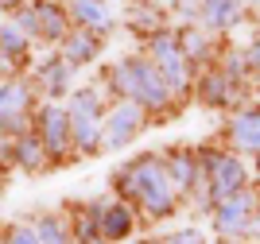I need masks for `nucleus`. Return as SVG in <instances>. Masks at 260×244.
<instances>
[{
    "label": "nucleus",
    "mask_w": 260,
    "mask_h": 244,
    "mask_svg": "<svg viewBox=\"0 0 260 244\" xmlns=\"http://www.w3.org/2000/svg\"><path fill=\"white\" fill-rule=\"evenodd\" d=\"M117 186H124L132 198H140V205L152 213V217H167L171 205H175L171 175H167L155 159H136L132 167H124L117 175Z\"/></svg>",
    "instance_id": "f257e3e1"
},
{
    "label": "nucleus",
    "mask_w": 260,
    "mask_h": 244,
    "mask_svg": "<svg viewBox=\"0 0 260 244\" xmlns=\"http://www.w3.org/2000/svg\"><path fill=\"white\" fill-rule=\"evenodd\" d=\"M113 85H117V93H124L128 101L152 105V109H163L167 97H171L167 82L159 78V70H155L148 58H124V62H117L113 66Z\"/></svg>",
    "instance_id": "f03ea898"
},
{
    "label": "nucleus",
    "mask_w": 260,
    "mask_h": 244,
    "mask_svg": "<svg viewBox=\"0 0 260 244\" xmlns=\"http://www.w3.org/2000/svg\"><path fill=\"white\" fill-rule=\"evenodd\" d=\"M70 113V140H74L78 151H93L101 140V105L93 89H74V105L66 109Z\"/></svg>",
    "instance_id": "7ed1b4c3"
},
{
    "label": "nucleus",
    "mask_w": 260,
    "mask_h": 244,
    "mask_svg": "<svg viewBox=\"0 0 260 244\" xmlns=\"http://www.w3.org/2000/svg\"><path fill=\"white\" fill-rule=\"evenodd\" d=\"M27 35H43L51 43H62L66 31H70V20H66V8H58L54 0H35L31 8L20 12V20H16Z\"/></svg>",
    "instance_id": "20e7f679"
},
{
    "label": "nucleus",
    "mask_w": 260,
    "mask_h": 244,
    "mask_svg": "<svg viewBox=\"0 0 260 244\" xmlns=\"http://www.w3.org/2000/svg\"><path fill=\"white\" fill-rule=\"evenodd\" d=\"M140 128H144V109L136 105V101H120V105L101 120V144H105V148H124Z\"/></svg>",
    "instance_id": "39448f33"
},
{
    "label": "nucleus",
    "mask_w": 260,
    "mask_h": 244,
    "mask_svg": "<svg viewBox=\"0 0 260 244\" xmlns=\"http://www.w3.org/2000/svg\"><path fill=\"white\" fill-rule=\"evenodd\" d=\"M186 54L171 35H155L152 39V66L159 70V78L167 82V89H183L186 85Z\"/></svg>",
    "instance_id": "423d86ee"
},
{
    "label": "nucleus",
    "mask_w": 260,
    "mask_h": 244,
    "mask_svg": "<svg viewBox=\"0 0 260 244\" xmlns=\"http://www.w3.org/2000/svg\"><path fill=\"white\" fill-rule=\"evenodd\" d=\"M39 140H43V148H47V155H66L70 151V113H66L62 105H43V113H39Z\"/></svg>",
    "instance_id": "0eeeda50"
},
{
    "label": "nucleus",
    "mask_w": 260,
    "mask_h": 244,
    "mask_svg": "<svg viewBox=\"0 0 260 244\" xmlns=\"http://www.w3.org/2000/svg\"><path fill=\"white\" fill-rule=\"evenodd\" d=\"M241 186H245V167L237 159H229V155H217L210 163V194H214V202H225Z\"/></svg>",
    "instance_id": "6e6552de"
},
{
    "label": "nucleus",
    "mask_w": 260,
    "mask_h": 244,
    "mask_svg": "<svg viewBox=\"0 0 260 244\" xmlns=\"http://www.w3.org/2000/svg\"><path fill=\"white\" fill-rule=\"evenodd\" d=\"M252 221V198L245 190L229 194L225 202H217V229L221 233H245Z\"/></svg>",
    "instance_id": "1a4fd4ad"
},
{
    "label": "nucleus",
    "mask_w": 260,
    "mask_h": 244,
    "mask_svg": "<svg viewBox=\"0 0 260 244\" xmlns=\"http://www.w3.org/2000/svg\"><path fill=\"white\" fill-rule=\"evenodd\" d=\"M98 229H101V240H124L132 233V210L124 202L98 205Z\"/></svg>",
    "instance_id": "9d476101"
},
{
    "label": "nucleus",
    "mask_w": 260,
    "mask_h": 244,
    "mask_svg": "<svg viewBox=\"0 0 260 244\" xmlns=\"http://www.w3.org/2000/svg\"><path fill=\"white\" fill-rule=\"evenodd\" d=\"M98 35L93 31H86V27H74V31H66V39H62V62L66 66H82V62H89L93 54H98Z\"/></svg>",
    "instance_id": "9b49d317"
},
{
    "label": "nucleus",
    "mask_w": 260,
    "mask_h": 244,
    "mask_svg": "<svg viewBox=\"0 0 260 244\" xmlns=\"http://www.w3.org/2000/svg\"><path fill=\"white\" fill-rule=\"evenodd\" d=\"M70 16H74L78 27H86V31H109V23H113L105 0H74V4H70Z\"/></svg>",
    "instance_id": "f8f14e48"
},
{
    "label": "nucleus",
    "mask_w": 260,
    "mask_h": 244,
    "mask_svg": "<svg viewBox=\"0 0 260 244\" xmlns=\"http://www.w3.org/2000/svg\"><path fill=\"white\" fill-rule=\"evenodd\" d=\"M70 70H74V66H66L62 58H51V62L39 70V89L51 93V97L66 93V85H70Z\"/></svg>",
    "instance_id": "ddd939ff"
},
{
    "label": "nucleus",
    "mask_w": 260,
    "mask_h": 244,
    "mask_svg": "<svg viewBox=\"0 0 260 244\" xmlns=\"http://www.w3.org/2000/svg\"><path fill=\"white\" fill-rule=\"evenodd\" d=\"M202 16H206L210 27H229V23H237V16H241V0H206V4H202Z\"/></svg>",
    "instance_id": "4468645a"
},
{
    "label": "nucleus",
    "mask_w": 260,
    "mask_h": 244,
    "mask_svg": "<svg viewBox=\"0 0 260 244\" xmlns=\"http://www.w3.org/2000/svg\"><path fill=\"white\" fill-rule=\"evenodd\" d=\"M27 43H31V35L23 31L20 23H0V54H4V58L27 54Z\"/></svg>",
    "instance_id": "2eb2a0df"
},
{
    "label": "nucleus",
    "mask_w": 260,
    "mask_h": 244,
    "mask_svg": "<svg viewBox=\"0 0 260 244\" xmlns=\"http://www.w3.org/2000/svg\"><path fill=\"white\" fill-rule=\"evenodd\" d=\"M233 140H237L241 148L260 151V113H241L233 120Z\"/></svg>",
    "instance_id": "dca6fc26"
},
{
    "label": "nucleus",
    "mask_w": 260,
    "mask_h": 244,
    "mask_svg": "<svg viewBox=\"0 0 260 244\" xmlns=\"http://www.w3.org/2000/svg\"><path fill=\"white\" fill-rule=\"evenodd\" d=\"M35 236H39V244H70V229L62 217H43L35 225Z\"/></svg>",
    "instance_id": "f3484780"
},
{
    "label": "nucleus",
    "mask_w": 260,
    "mask_h": 244,
    "mask_svg": "<svg viewBox=\"0 0 260 244\" xmlns=\"http://www.w3.org/2000/svg\"><path fill=\"white\" fill-rule=\"evenodd\" d=\"M43 151L47 148L39 144V140H31V136H20V140H16V159H20L27 170H39V167H43Z\"/></svg>",
    "instance_id": "a211bd4d"
},
{
    "label": "nucleus",
    "mask_w": 260,
    "mask_h": 244,
    "mask_svg": "<svg viewBox=\"0 0 260 244\" xmlns=\"http://www.w3.org/2000/svg\"><path fill=\"white\" fill-rule=\"evenodd\" d=\"M190 175H194V170H190V163L175 155V159H171V182H175V186H190Z\"/></svg>",
    "instance_id": "6ab92c4d"
},
{
    "label": "nucleus",
    "mask_w": 260,
    "mask_h": 244,
    "mask_svg": "<svg viewBox=\"0 0 260 244\" xmlns=\"http://www.w3.org/2000/svg\"><path fill=\"white\" fill-rule=\"evenodd\" d=\"M8 244H39V236H35V229H27V225H16L8 233Z\"/></svg>",
    "instance_id": "aec40b11"
},
{
    "label": "nucleus",
    "mask_w": 260,
    "mask_h": 244,
    "mask_svg": "<svg viewBox=\"0 0 260 244\" xmlns=\"http://www.w3.org/2000/svg\"><path fill=\"white\" fill-rule=\"evenodd\" d=\"M167 244H202V233H194V229H186V233H175Z\"/></svg>",
    "instance_id": "412c9836"
},
{
    "label": "nucleus",
    "mask_w": 260,
    "mask_h": 244,
    "mask_svg": "<svg viewBox=\"0 0 260 244\" xmlns=\"http://www.w3.org/2000/svg\"><path fill=\"white\" fill-rule=\"evenodd\" d=\"M82 244H109V240H98V236H82Z\"/></svg>",
    "instance_id": "4be33fe9"
},
{
    "label": "nucleus",
    "mask_w": 260,
    "mask_h": 244,
    "mask_svg": "<svg viewBox=\"0 0 260 244\" xmlns=\"http://www.w3.org/2000/svg\"><path fill=\"white\" fill-rule=\"evenodd\" d=\"M252 58H256V62H260V39H256V47H252Z\"/></svg>",
    "instance_id": "5701e85b"
},
{
    "label": "nucleus",
    "mask_w": 260,
    "mask_h": 244,
    "mask_svg": "<svg viewBox=\"0 0 260 244\" xmlns=\"http://www.w3.org/2000/svg\"><path fill=\"white\" fill-rule=\"evenodd\" d=\"M0 4H4V8H16V4H20V0H0Z\"/></svg>",
    "instance_id": "b1692460"
},
{
    "label": "nucleus",
    "mask_w": 260,
    "mask_h": 244,
    "mask_svg": "<svg viewBox=\"0 0 260 244\" xmlns=\"http://www.w3.org/2000/svg\"><path fill=\"white\" fill-rule=\"evenodd\" d=\"M225 244H233V240H225Z\"/></svg>",
    "instance_id": "393cba45"
}]
</instances>
